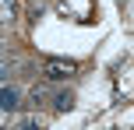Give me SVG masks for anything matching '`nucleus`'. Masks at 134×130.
<instances>
[{"instance_id": "nucleus-5", "label": "nucleus", "mask_w": 134, "mask_h": 130, "mask_svg": "<svg viewBox=\"0 0 134 130\" xmlns=\"http://www.w3.org/2000/svg\"><path fill=\"white\" fill-rule=\"evenodd\" d=\"M42 102H46V91H42V88H32V91H28V102H25V106H32V109H39Z\"/></svg>"}, {"instance_id": "nucleus-1", "label": "nucleus", "mask_w": 134, "mask_h": 130, "mask_svg": "<svg viewBox=\"0 0 134 130\" xmlns=\"http://www.w3.org/2000/svg\"><path fill=\"white\" fill-rule=\"evenodd\" d=\"M74 70H78L74 60H46L42 63V74H46L49 81H64V77H71Z\"/></svg>"}, {"instance_id": "nucleus-3", "label": "nucleus", "mask_w": 134, "mask_h": 130, "mask_svg": "<svg viewBox=\"0 0 134 130\" xmlns=\"http://www.w3.org/2000/svg\"><path fill=\"white\" fill-rule=\"evenodd\" d=\"M14 11H18V0H0V25L14 21Z\"/></svg>"}, {"instance_id": "nucleus-4", "label": "nucleus", "mask_w": 134, "mask_h": 130, "mask_svg": "<svg viewBox=\"0 0 134 130\" xmlns=\"http://www.w3.org/2000/svg\"><path fill=\"white\" fill-rule=\"evenodd\" d=\"M71 102H74L71 91H57V95H53V109H57V113H67V109H71Z\"/></svg>"}, {"instance_id": "nucleus-6", "label": "nucleus", "mask_w": 134, "mask_h": 130, "mask_svg": "<svg viewBox=\"0 0 134 130\" xmlns=\"http://www.w3.org/2000/svg\"><path fill=\"white\" fill-rule=\"evenodd\" d=\"M7 77H11V63H7V60H0V84H4Z\"/></svg>"}, {"instance_id": "nucleus-2", "label": "nucleus", "mask_w": 134, "mask_h": 130, "mask_svg": "<svg viewBox=\"0 0 134 130\" xmlns=\"http://www.w3.org/2000/svg\"><path fill=\"white\" fill-rule=\"evenodd\" d=\"M21 106V91L18 88H0V113H14Z\"/></svg>"}]
</instances>
